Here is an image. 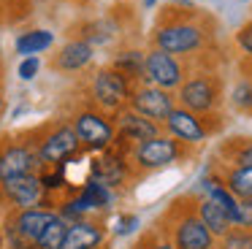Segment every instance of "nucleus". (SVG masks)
<instances>
[{
  "label": "nucleus",
  "instance_id": "nucleus-19",
  "mask_svg": "<svg viewBox=\"0 0 252 249\" xmlns=\"http://www.w3.org/2000/svg\"><path fill=\"white\" fill-rule=\"evenodd\" d=\"M236 198H252V165H233L220 179Z\"/></svg>",
  "mask_w": 252,
  "mask_h": 249
},
{
  "label": "nucleus",
  "instance_id": "nucleus-20",
  "mask_svg": "<svg viewBox=\"0 0 252 249\" xmlns=\"http://www.w3.org/2000/svg\"><path fill=\"white\" fill-rule=\"evenodd\" d=\"M52 43H55V35H52L49 30H28L17 38L14 46H17V52L25 54V57H35V54L46 52Z\"/></svg>",
  "mask_w": 252,
  "mask_h": 249
},
{
  "label": "nucleus",
  "instance_id": "nucleus-10",
  "mask_svg": "<svg viewBox=\"0 0 252 249\" xmlns=\"http://www.w3.org/2000/svg\"><path fill=\"white\" fill-rule=\"evenodd\" d=\"M79 146H82V141H79L73 124H57V127H52L49 133L38 141L35 152H38L44 165H60V162L71 160V157L76 155Z\"/></svg>",
  "mask_w": 252,
  "mask_h": 249
},
{
  "label": "nucleus",
  "instance_id": "nucleus-17",
  "mask_svg": "<svg viewBox=\"0 0 252 249\" xmlns=\"http://www.w3.org/2000/svg\"><path fill=\"white\" fill-rule=\"evenodd\" d=\"M90 60H93V43L90 41H68L57 52V57L52 60V65L57 70L73 73V70H82L84 65H90Z\"/></svg>",
  "mask_w": 252,
  "mask_h": 249
},
{
  "label": "nucleus",
  "instance_id": "nucleus-26",
  "mask_svg": "<svg viewBox=\"0 0 252 249\" xmlns=\"http://www.w3.org/2000/svg\"><path fill=\"white\" fill-rule=\"evenodd\" d=\"M217 249H252V230L250 227H230L220 238Z\"/></svg>",
  "mask_w": 252,
  "mask_h": 249
},
{
  "label": "nucleus",
  "instance_id": "nucleus-13",
  "mask_svg": "<svg viewBox=\"0 0 252 249\" xmlns=\"http://www.w3.org/2000/svg\"><path fill=\"white\" fill-rule=\"evenodd\" d=\"M114 127H117V138L114 141H125L130 149H133V146H138V144H144V141H152V138H158V135L165 133L163 124H158V122H152V119L141 117V114L133 111L130 106L122 108V111L117 114Z\"/></svg>",
  "mask_w": 252,
  "mask_h": 249
},
{
  "label": "nucleus",
  "instance_id": "nucleus-15",
  "mask_svg": "<svg viewBox=\"0 0 252 249\" xmlns=\"http://www.w3.org/2000/svg\"><path fill=\"white\" fill-rule=\"evenodd\" d=\"M127 176H130V168H127L125 155H120V152L106 149L103 155L93 162V179H95V182H100V184H106L109 189L125 184Z\"/></svg>",
  "mask_w": 252,
  "mask_h": 249
},
{
  "label": "nucleus",
  "instance_id": "nucleus-25",
  "mask_svg": "<svg viewBox=\"0 0 252 249\" xmlns=\"http://www.w3.org/2000/svg\"><path fill=\"white\" fill-rule=\"evenodd\" d=\"M68 225H71V222H65L63 217H55V219L49 222V227L44 230V236L38 238V249H63Z\"/></svg>",
  "mask_w": 252,
  "mask_h": 249
},
{
  "label": "nucleus",
  "instance_id": "nucleus-23",
  "mask_svg": "<svg viewBox=\"0 0 252 249\" xmlns=\"http://www.w3.org/2000/svg\"><path fill=\"white\" fill-rule=\"evenodd\" d=\"M230 106L241 114H252V76H239L230 87Z\"/></svg>",
  "mask_w": 252,
  "mask_h": 249
},
{
  "label": "nucleus",
  "instance_id": "nucleus-6",
  "mask_svg": "<svg viewBox=\"0 0 252 249\" xmlns=\"http://www.w3.org/2000/svg\"><path fill=\"white\" fill-rule=\"evenodd\" d=\"M57 214L44 209H22L8 219V236H11L14 249H38V238L49 227V222Z\"/></svg>",
  "mask_w": 252,
  "mask_h": 249
},
{
  "label": "nucleus",
  "instance_id": "nucleus-11",
  "mask_svg": "<svg viewBox=\"0 0 252 249\" xmlns=\"http://www.w3.org/2000/svg\"><path fill=\"white\" fill-rule=\"evenodd\" d=\"M163 130L168 135H174L176 141L187 144V146H198L212 135L206 117L192 114V111H187V108H182V106H176L174 111L168 114V119L163 122Z\"/></svg>",
  "mask_w": 252,
  "mask_h": 249
},
{
  "label": "nucleus",
  "instance_id": "nucleus-22",
  "mask_svg": "<svg viewBox=\"0 0 252 249\" xmlns=\"http://www.w3.org/2000/svg\"><path fill=\"white\" fill-rule=\"evenodd\" d=\"M79 200H82V206L84 209H109L111 206V192H109V187L106 184H100V182H90L87 187L79 192Z\"/></svg>",
  "mask_w": 252,
  "mask_h": 249
},
{
  "label": "nucleus",
  "instance_id": "nucleus-9",
  "mask_svg": "<svg viewBox=\"0 0 252 249\" xmlns=\"http://www.w3.org/2000/svg\"><path fill=\"white\" fill-rule=\"evenodd\" d=\"M73 130H76L82 146H87V149H93V152L111 149V144H114V138H117L114 122L100 111L76 114V117H73Z\"/></svg>",
  "mask_w": 252,
  "mask_h": 249
},
{
  "label": "nucleus",
  "instance_id": "nucleus-12",
  "mask_svg": "<svg viewBox=\"0 0 252 249\" xmlns=\"http://www.w3.org/2000/svg\"><path fill=\"white\" fill-rule=\"evenodd\" d=\"M44 165L35 152V146L28 144H6L0 146V182L17 176H33L38 173V168Z\"/></svg>",
  "mask_w": 252,
  "mask_h": 249
},
{
  "label": "nucleus",
  "instance_id": "nucleus-33",
  "mask_svg": "<svg viewBox=\"0 0 252 249\" xmlns=\"http://www.w3.org/2000/svg\"><path fill=\"white\" fill-rule=\"evenodd\" d=\"M0 114H3V95H0Z\"/></svg>",
  "mask_w": 252,
  "mask_h": 249
},
{
  "label": "nucleus",
  "instance_id": "nucleus-30",
  "mask_svg": "<svg viewBox=\"0 0 252 249\" xmlns=\"http://www.w3.org/2000/svg\"><path fill=\"white\" fill-rule=\"evenodd\" d=\"M38 68H41V62H38V57H25L22 62H19V79H25V81H30L35 73H38Z\"/></svg>",
  "mask_w": 252,
  "mask_h": 249
},
{
  "label": "nucleus",
  "instance_id": "nucleus-2",
  "mask_svg": "<svg viewBox=\"0 0 252 249\" xmlns=\"http://www.w3.org/2000/svg\"><path fill=\"white\" fill-rule=\"evenodd\" d=\"M163 219L165 227H160V230L174 244V249H217V238L198 217L195 198H190V195L176 198L163 214Z\"/></svg>",
  "mask_w": 252,
  "mask_h": 249
},
{
  "label": "nucleus",
  "instance_id": "nucleus-29",
  "mask_svg": "<svg viewBox=\"0 0 252 249\" xmlns=\"http://www.w3.org/2000/svg\"><path fill=\"white\" fill-rule=\"evenodd\" d=\"M233 227H250L252 230V198L239 200V211H236V225Z\"/></svg>",
  "mask_w": 252,
  "mask_h": 249
},
{
  "label": "nucleus",
  "instance_id": "nucleus-31",
  "mask_svg": "<svg viewBox=\"0 0 252 249\" xmlns=\"http://www.w3.org/2000/svg\"><path fill=\"white\" fill-rule=\"evenodd\" d=\"M133 227H138V217L136 214H122L117 219V236H127L133 233Z\"/></svg>",
  "mask_w": 252,
  "mask_h": 249
},
{
  "label": "nucleus",
  "instance_id": "nucleus-24",
  "mask_svg": "<svg viewBox=\"0 0 252 249\" xmlns=\"http://www.w3.org/2000/svg\"><path fill=\"white\" fill-rule=\"evenodd\" d=\"M222 155L233 165H252V138H230L222 144Z\"/></svg>",
  "mask_w": 252,
  "mask_h": 249
},
{
  "label": "nucleus",
  "instance_id": "nucleus-8",
  "mask_svg": "<svg viewBox=\"0 0 252 249\" xmlns=\"http://www.w3.org/2000/svg\"><path fill=\"white\" fill-rule=\"evenodd\" d=\"M127 106L133 111H138L141 117L163 124L168 119V114L176 108V95L168 90H160L155 84H136L130 90V103Z\"/></svg>",
  "mask_w": 252,
  "mask_h": 249
},
{
  "label": "nucleus",
  "instance_id": "nucleus-1",
  "mask_svg": "<svg viewBox=\"0 0 252 249\" xmlns=\"http://www.w3.org/2000/svg\"><path fill=\"white\" fill-rule=\"evenodd\" d=\"M209 43L206 19L195 8H176L165 5L158 14V22L152 27V46L163 49L176 57H190L198 54Z\"/></svg>",
  "mask_w": 252,
  "mask_h": 249
},
{
  "label": "nucleus",
  "instance_id": "nucleus-18",
  "mask_svg": "<svg viewBox=\"0 0 252 249\" xmlns=\"http://www.w3.org/2000/svg\"><path fill=\"white\" fill-rule=\"evenodd\" d=\"M195 209H198V217H201V222L209 227V230H212V236L217 238V241L230 230V227H233L230 217L225 214V211L220 209L214 200H209L206 195H203V198H195Z\"/></svg>",
  "mask_w": 252,
  "mask_h": 249
},
{
  "label": "nucleus",
  "instance_id": "nucleus-32",
  "mask_svg": "<svg viewBox=\"0 0 252 249\" xmlns=\"http://www.w3.org/2000/svg\"><path fill=\"white\" fill-rule=\"evenodd\" d=\"M144 5H149V8H152V5H155V0H144Z\"/></svg>",
  "mask_w": 252,
  "mask_h": 249
},
{
  "label": "nucleus",
  "instance_id": "nucleus-16",
  "mask_svg": "<svg viewBox=\"0 0 252 249\" xmlns=\"http://www.w3.org/2000/svg\"><path fill=\"white\" fill-rule=\"evenodd\" d=\"M106 238V227L90 219H79L68 225L63 249H98Z\"/></svg>",
  "mask_w": 252,
  "mask_h": 249
},
{
  "label": "nucleus",
  "instance_id": "nucleus-5",
  "mask_svg": "<svg viewBox=\"0 0 252 249\" xmlns=\"http://www.w3.org/2000/svg\"><path fill=\"white\" fill-rule=\"evenodd\" d=\"M185 79H187V68L182 62V57L168 54L163 49H155V46L147 52V57H144V81L147 84L174 92L182 87Z\"/></svg>",
  "mask_w": 252,
  "mask_h": 249
},
{
  "label": "nucleus",
  "instance_id": "nucleus-3",
  "mask_svg": "<svg viewBox=\"0 0 252 249\" xmlns=\"http://www.w3.org/2000/svg\"><path fill=\"white\" fill-rule=\"evenodd\" d=\"M220 103H222V79L217 70L198 68L187 73L182 87L176 90V106L187 108L192 114H217Z\"/></svg>",
  "mask_w": 252,
  "mask_h": 249
},
{
  "label": "nucleus",
  "instance_id": "nucleus-7",
  "mask_svg": "<svg viewBox=\"0 0 252 249\" xmlns=\"http://www.w3.org/2000/svg\"><path fill=\"white\" fill-rule=\"evenodd\" d=\"M130 81L122 73H117L114 68H100L93 79V97L103 111L120 114L122 108H127L130 103Z\"/></svg>",
  "mask_w": 252,
  "mask_h": 249
},
{
  "label": "nucleus",
  "instance_id": "nucleus-14",
  "mask_svg": "<svg viewBox=\"0 0 252 249\" xmlns=\"http://www.w3.org/2000/svg\"><path fill=\"white\" fill-rule=\"evenodd\" d=\"M0 195L8 200L11 206L22 209H35L44 198V182H41L38 173L33 176H17L8 179V182H0Z\"/></svg>",
  "mask_w": 252,
  "mask_h": 249
},
{
  "label": "nucleus",
  "instance_id": "nucleus-21",
  "mask_svg": "<svg viewBox=\"0 0 252 249\" xmlns=\"http://www.w3.org/2000/svg\"><path fill=\"white\" fill-rule=\"evenodd\" d=\"M144 57H147V52L130 49V52L117 54L111 68H114L117 73H122L127 81H138V79H144Z\"/></svg>",
  "mask_w": 252,
  "mask_h": 249
},
{
  "label": "nucleus",
  "instance_id": "nucleus-27",
  "mask_svg": "<svg viewBox=\"0 0 252 249\" xmlns=\"http://www.w3.org/2000/svg\"><path fill=\"white\" fill-rule=\"evenodd\" d=\"M136 249H174V244H171L168 238H165V233L158 227V230H149L147 236L138 241Z\"/></svg>",
  "mask_w": 252,
  "mask_h": 249
},
{
  "label": "nucleus",
  "instance_id": "nucleus-4",
  "mask_svg": "<svg viewBox=\"0 0 252 249\" xmlns=\"http://www.w3.org/2000/svg\"><path fill=\"white\" fill-rule=\"evenodd\" d=\"M187 155H190V146L176 141L168 133L158 135L152 141H144V144L130 149V160L138 171H163V168L182 162Z\"/></svg>",
  "mask_w": 252,
  "mask_h": 249
},
{
  "label": "nucleus",
  "instance_id": "nucleus-28",
  "mask_svg": "<svg viewBox=\"0 0 252 249\" xmlns=\"http://www.w3.org/2000/svg\"><path fill=\"white\" fill-rule=\"evenodd\" d=\"M236 46H239L241 52L252 60V19L244 22V25L236 30Z\"/></svg>",
  "mask_w": 252,
  "mask_h": 249
}]
</instances>
